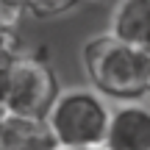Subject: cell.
<instances>
[{
    "label": "cell",
    "mask_w": 150,
    "mask_h": 150,
    "mask_svg": "<svg viewBox=\"0 0 150 150\" xmlns=\"http://www.w3.org/2000/svg\"><path fill=\"white\" fill-rule=\"evenodd\" d=\"M81 64L89 86L111 103H131L150 95V53L122 42L111 31L86 39Z\"/></svg>",
    "instance_id": "6da1fadb"
},
{
    "label": "cell",
    "mask_w": 150,
    "mask_h": 150,
    "mask_svg": "<svg viewBox=\"0 0 150 150\" xmlns=\"http://www.w3.org/2000/svg\"><path fill=\"white\" fill-rule=\"evenodd\" d=\"M111 117V106L97 89H61L47 122L61 147H86L103 145Z\"/></svg>",
    "instance_id": "7a4b0ae2"
},
{
    "label": "cell",
    "mask_w": 150,
    "mask_h": 150,
    "mask_svg": "<svg viewBox=\"0 0 150 150\" xmlns=\"http://www.w3.org/2000/svg\"><path fill=\"white\" fill-rule=\"evenodd\" d=\"M61 95L59 75L47 59L36 53H20L11 70V83L6 92V111L25 117H47L56 97Z\"/></svg>",
    "instance_id": "3957f363"
},
{
    "label": "cell",
    "mask_w": 150,
    "mask_h": 150,
    "mask_svg": "<svg viewBox=\"0 0 150 150\" xmlns=\"http://www.w3.org/2000/svg\"><path fill=\"white\" fill-rule=\"evenodd\" d=\"M106 150H150V108L142 100L117 103L106 128Z\"/></svg>",
    "instance_id": "277c9868"
},
{
    "label": "cell",
    "mask_w": 150,
    "mask_h": 150,
    "mask_svg": "<svg viewBox=\"0 0 150 150\" xmlns=\"http://www.w3.org/2000/svg\"><path fill=\"white\" fill-rule=\"evenodd\" d=\"M47 117H25L8 114L0 128V150H59Z\"/></svg>",
    "instance_id": "5b68a950"
},
{
    "label": "cell",
    "mask_w": 150,
    "mask_h": 150,
    "mask_svg": "<svg viewBox=\"0 0 150 150\" xmlns=\"http://www.w3.org/2000/svg\"><path fill=\"white\" fill-rule=\"evenodd\" d=\"M108 31L122 42L150 53V0H120Z\"/></svg>",
    "instance_id": "8992f818"
},
{
    "label": "cell",
    "mask_w": 150,
    "mask_h": 150,
    "mask_svg": "<svg viewBox=\"0 0 150 150\" xmlns=\"http://www.w3.org/2000/svg\"><path fill=\"white\" fill-rule=\"evenodd\" d=\"M81 3L83 0H0V8L8 11L11 17L25 11L31 17H39V20H56V17L70 14Z\"/></svg>",
    "instance_id": "52a82bcc"
},
{
    "label": "cell",
    "mask_w": 150,
    "mask_h": 150,
    "mask_svg": "<svg viewBox=\"0 0 150 150\" xmlns=\"http://www.w3.org/2000/svg\"><path fill=\"white\" fill-rule=\"evenodd\" d=\"M8 50H22V47L14 33V17L0 8V53H8Z\"/></svg>",
    "instance_id": "ba28073f"
},
{
    "label": "cell",
    "mask_w": 150,
    "mask_h": 150,
    "mask_svg": "<svg viewBox=\"0 0 150 150\" xmlns=\"http://www.w3.org/2000/svg\"><path fill=\"white\" fill-rule=\"evenodd\" d=\"M22 50H8V53H0V106L6 103V92L11 83V70H14V61Z\"/></svg>",
    "instance_id": "9c48e42d"
},
{
    "label": "cell",
    "mask_w": 150,
    "mask_h": 150,
    "mask_svg": "<svg viewBox=\"0 0 150 150\" xmlns=\"http://www.w3.org/2000/svg\"><path fill=\"white\" fill-rule=\"evenodd\" d=\"M59 150H106L103 145H86V147H59Z\"/></svg>",
    "instance_id": "30bf717a"
},
{
    "label": "cell",
    "mask_w": 150,
    "mask_h": 150,
    "mask_svg": "<svg viewBox=\"0 0 150 150\" xmlns=\"http://www.w3.org/2000/svg\"><path fill=\"white\" fill-rule=\"evenodd\" d=\"M6 117H8V111H6V106H0V128H3V122H6Z\"/></svg>",
    "instance_id": "8fae6325"
},
{
    "label": "cell",
    "mask_w": 150,
    "mask_h": 150,
    "mask_svg": "<svg viewBox=\"0 0 150 150\" xmlns=\"http://www.w3.org/2000/svg\"><path fill=\"white\" fill-rule=\"evenodd\" d=\"M83 3H103V0H83Z\"/></svg>",
    "instance_id": "7c38bea8"
}]
</instances>
